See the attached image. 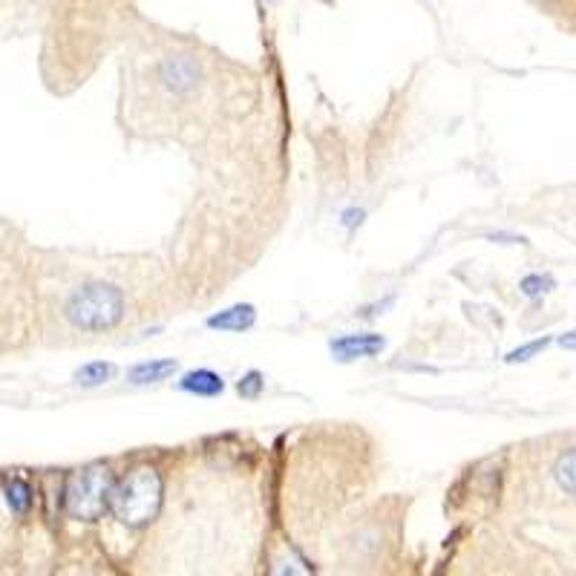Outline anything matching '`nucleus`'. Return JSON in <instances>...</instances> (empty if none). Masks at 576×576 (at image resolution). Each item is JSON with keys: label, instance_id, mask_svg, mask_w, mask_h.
I'll use <instances>...</instances> for the list:
<instances>
[{"label": "nucleus", "instance_id": "obj_8", "mask_svg": "<svg viewBox=\"0 0 576 576\" xmlns=\"http://www.w3.org/2000/svg\"><path fill=\"white\" fill-rule=\"evenodd\" d=\"M3 499L12 507V513L26 516L32 510V487L24 476H3Z\"/></svg>", "mask_w": 576, "mask_h": 576}, {"label": "nucleus", "instance_id": "obj_4", "mask_svg": "<svg viewBox=\"0 0 576 576\" xmlns=\"http://www.w3.org/2000/svg\"><path fill=\"white\" fill-rule=\"evenodd\" d=\"M335 360H360V358H375L386 349V340L381 335L372 332H358V335H340L329 343Z\"/></svg>", "mask_w": 576, "mask_h": 576}, {"label": "nucleus", "instance_id": "obj_1", "mask_svg": "<svg viewBox=\"0 0 576 576\" xmlns=\"http://www.w3.org/2000/svg\"><path fill=\"white\" fill-rule=\"evenodd\" d=\"M124 294L110 283H84L64 303V317L78 332H110L124 320Z\"/></svg>", "mask_w": 576, "mask_h": 576}, {"label": "nucleus", "instance_id": "obj_5", "mask_svg": "<svg viewBox=\"0 0 576 576\" xmlns=\"http://www.w3.org/2000/svg\"><path fill=\"white\" fill-rule=\"evenodd\" d=\"M254 323H257V309H254V306H248V303L228 306V309H222V312H216L214 317H208V320H205V326H208V329H214V332H225V335H240V332H248V329H254Z\"/></svg>", "mask_w": 576, "mask_h": 576}, {"label": "nucleus", "instance_id": "obj_3", "mask_svg": "<svg viewBox=\"0 0 576 576\" xmlns=\"http://www.w3.org/2000/svg\"><path fill=\"white\" fill-rule=\"evenodd\" d=\"M110 487H113V476L104 467L75 470L67 481V510L81 522L98 519L107 507Z\"/></svg>", "mask_w": 576, "mask_h": 576}, {"label": "nucleus", "instance_id": "obj_12", "mask_svg": "<svg viewBox=\"0 0 576 576\" xmlns=\"http://www.w3.org/2000/svg\"><path fill=\"white\" fill-rule=\"evenodd\" d=\"M265 389V381H263V372H245L242 375V381L237 384V392H240V398H260Z\"/></svg>", "mask_w": 576, "mask_h": 576}, {"label": "nucleus", "instance_id": "obj_11", "mask_svg": "<svg viewBox=\"0 0 576 576\" xmlns=\"http://www.w3.org/2000/svg\"><path fill=\"white\" fill-rule=\"evenodd\" d=\"M551 346V337H539V340H533V343H525V346H519V349H513L510 355H507V363H519V360H530L536 358L539 352H545Z\"/></svg>", "mask_w": 576, "mask_h": 576}, {"label": "nucleus", "instance_id": "obj_10", "mask_svg": "<svg viewBox=\"0 0 576 576\" xmlns=\"http://www.w3.org/2000/svg\"><path fill=\"white\" fill-rule=\"evenodd\" d=\"M274 576H314V574L303 559H297V556L286 553V556L274 565Z\"/></svg>", "mask_w": 576, "mask_h": 576}, {"label": "nucleus", "instance_id": "obj_13", "mask_svg": "<svg viewBox=\"0 0 576 576\" xmlns=\"http://www.w3.org/2000/svg\"><path fill=\"white\" fill-rule=\"evenodd\" d=\"M522 294H528V297H545L548 291L553 288V280L548 274H530L522 280Z\"/></svg>", "mask_w": 576, "mask_h": 576}, {"label": "nucleus", "instance_id": "obj_2", "mask_svg": "<svg viewBox=\"0 0 576 576\" xmlns=\"http://www.w3.org/2000/svg\"><path fill=\"white\" fill-rule=\"evenodd\" d=\"M107 504L124 525H130V528L147 525L150 519H156V513L162 507V476L150 467L133 470L121 481H113Z\"/></svg>", "mask_w": 576, "mask_h": 576}, {"label": "nucleus", "instance_id": "obj_9", "mask_svg": "<svg viewBox=\"0 0 576 576\" xmlns=\"http://www.w3.org/2000/svg\"><path fill=\"white\" fill-rule=\"evenodd\" d=\"M116 366L113 363H107V360H93V363H84V366H78L75 369V384L78 386H104L110 384L113 378H116Z\"/></svg>", "mask_w": 576, "mask_h": 576}, {"label": "nucleus", "instance_id": "obj_7", "mask_svg": "<svg viewBox=\"0 0 576 576\" xmlns=\"http://www.w3.org/2000/svg\"><path fill=\"white\" fill-rule=\"evenodd\" d=\"M179 369V363L173 358H156V360H144V363H136L130 366L127 372V381L133 386H150V384H162L168 381L170 375Z\"/></svg>", "mask_w": 576, "mask_h": 576}, {"label": "nucleus", "instance_id": "obj_6", "mask_svg": "<svg viewBox=\"0 0 576 576\" xmlns=\"http://www.w3.org/2000/svg\"><path fill=\"white\" fill-rule=\"evenodd\" d=\"M176 389H182L188 395H196V398H216V395L225 392V381L214 369H191V372L182 375V381L176 384Z\"/></svg>", "mask_w": 576, "mask_h": 576}]
</instances>
